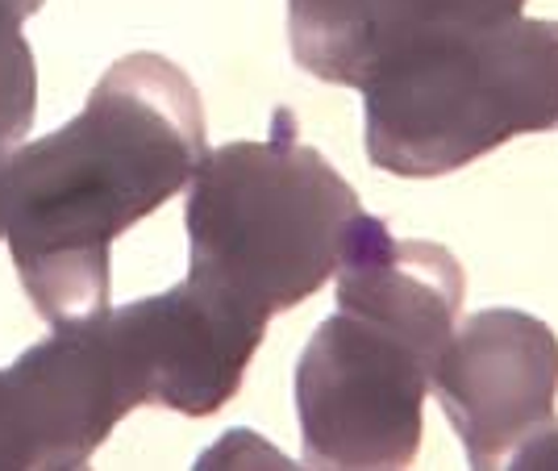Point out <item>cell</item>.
Instances as JSON below:
<instances>
[{
	"instance_id": "cell-1",
	"label": "cell",
	"mask_w": 558,
	"mask_h": 471,
	"mask_svg": "<svg viewBox=\"0 0 558 471\" xmlns=\"http://www.w3.org/2000/svg\"><path fill=\"white\" fill-rule=\"evenodd\" d=\"M205 105L167 55L138 50L96 80L88 105L4 167V242L50 326L109 309V255L205 164Z\"/></svg>"
},
{
	"instance_id": "cell-2",
	"label": "cell",
	"mask_w": 558,
	"mask_h": 471,
	"mask_svg": "<svg viewBox=\"0 0 558 471\" xmlns=\"http://www.w3.org/2000/svg\"><path fill=\"white\" fill-rule=\"evenodd\" d=\"M363 213L359 192L301 142L292 113H276L271 138L226 142L196 167L184 280L271 322L333 280Z\"/></svg>"
},
{
	"instance_id": "cell-3",
	"label": "cell",
	"mask_w": 558,
	"mask_h": 471,
	"mask_svg": "<svg viewBox=\"0 0 558 471\" xmlns=\"http://www.w3.org/2000/svg\"><path fill=\"white\" fill-rule=\"evenodd\" d=\"M367 159L400 180H434L525 134L558 130V22L512 17L421 38L367 75Z\"/></svg>"
},
{
	"instance_id": "cell-4",
	"label": "cell",
	"mask_w": 558,
	"mask_h": 471,
	"mask_svg": "<svg viewBox=\"0 0 558 471\" xmlns=\"http://www.w3.org/2000/svg\"><path fill=\"white\" fill-rule=\"evenodd\" d=\"M438 354L379 317L338 309L296 363L304 463L347 471L413 468Z\"/></svg>"
},
{
	"instance_id": "cell-5",
	"label": "cell",
	"mask_w": 558,
	"mask_h": 471,
	"mask_svg": "<svg viewBox=\"0 0 558 471\" xmlns=\"http://www.w3.org/2000/svg\"><path fill=\"white\" fill-rule=\"evenodd\" d=\"M125 397L184 418H209L238 397L267 322L192 280L96 313Z\"/></svg>"
},
{
	"instance_id": "cell-6",
	"label": "cell",
	"mask_w": 558,
	"mask_h": 471,
	"mask_svg": "<svg viewBox=\"0 0 558 471\" xmlns=\"http://www.w3.org/2000/svg\"><path fill=\"white\" fill-rule=\"evenodd\" d=\"M434 397L475 471L505 468L555 418L558 334L521 309H484L454 326L434 367Z\"/></svg>"
},
{
	"instance_id": "cell-7",
	"label": "cell",
	"mask_w": 558,
	"mask_h": 471,
	"mask_svg": "<svg viewBox=\"0 0 558 471\" xmlns=\"http://www.w3.org/2000/svg\"><path fill=\"white\" fill-rule=\"evenodd\" d=\"M38 105V71L22 25L0 22V238H4V167L25 142Z\"/></svg>"
},
{
	"instance_id": "cell-8",
	"label": "cell",
	"mask_w": 558,
	"mask_h": 471,
	"mask_svg": "<svg viewBox=\"0 0 558 471\" xmlns=\"http://www.w3.org/2000/svg\"><path fill=\"white\" fill-rule=\"evenodd\" d=\"M505 468H558V413L546 425H537L534 434L512 450L509 459H505Z\"/></svg>"
},
{
	"instance_id": "cell-9",
	"label": "cell",
	"mask_w": 558,
	"mask_h": 471,
	"mask_svg": "<svg viewBox=\"0 0 558 471\" xmlns=\"http://www.w3.org/2000/svg\"><path fill=\"white\" fill-rule=\"evenodd\" d=\"M43 4H47V0H0V22L22 25V22H29Z\"/></svg>"
}]
</instances>
